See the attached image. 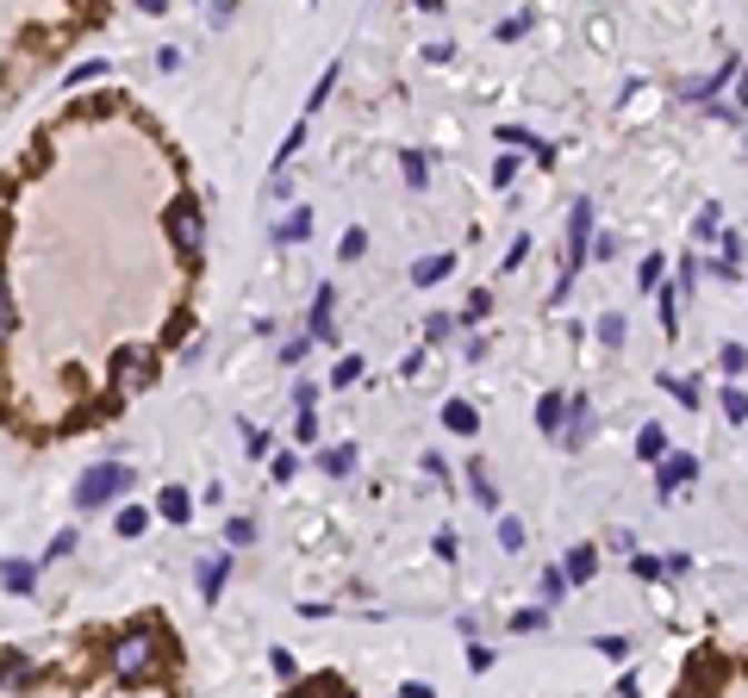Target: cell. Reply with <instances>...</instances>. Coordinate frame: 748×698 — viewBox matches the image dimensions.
<instances>
[{"instance_id":"6da1fadb","label":"cell","mask_w":748,"mask_h":698,"mask_svg":"<svg viewBox=\"0 0 748 698\" xmlns=\"http://www.w3.org/2000/svg\"><path fill=\"white\" fill-rule=\"evenodd\" d=\"M112 674L126 686H150L157 680V630H131L112 642Z\"/></svg>"},{"instance_id":"7a4b0ae2","label":"cell","mask_w":748,"mask_h":698,"mask_svg":"<svg viewBox=\"0 0 748 698\" xmlns=\"http://www.w3.org/2000/svg\"><path fill=\"white\" fill-rule=\"evenodd\" d=\"M131 487V468L126 461H100V468H88V475L76 480V506L81 511H100V506H112L119 492Z\"/></svg>"},{"instance_id":"3957f363","label":"cell","mask_w":748,"mask_h":698,"mask_svg":"<svg viewBox=\"0 0 748 698\" xmlns=\"http://www.w3.org/2000/svg\"><path fill=\"white\" fill-rule=\"evenodd\" d=\"M112 381H119V393H143V387L157 381V356L143 343H126L112 356Z\"/></svg>"},{"instance_id":"277c9868","label":"cell","mask_w":748,"mask_h":698,"mask_svg":"<svg viewBox=\"0 0 748 698\" xmlns=\"http://www.w3.org/2000/svg\"><path fill=\"white\" fill-rule=\"evenodd\" d=\"M592 256V200H574V219H568V275H561V293H568L574 269ZM556 293V300H561Z\"/></svg>"},{"instance_id":"5b68a950","label":"cell","mask_w":748,"mask_h":698,"mask_svg":"<svg viewBox=\"0 0 748 698\" xmlns=\"http://www.w3.org/2000/svg\"><path fill=\"white\" fill-rule=\"evenodd\" d=\"M169 238L181 243V256H200V243H207V219H200L193 200H176V207H169Z\"/></svg>"},{"instance_id":"8992f818","label":"cell","mask_w":748,"mask_h":698,"mask_svg":"<svg viewBox=\"0 0 748 698\" xmlns=\"http://www.w3.org/2000/svg\"><path fill=\"white\" fill-rule=\"evenodd\" d=\"M561 443H568V449L592 443V406H587V393H574V399H568V418H561Z\"/></svg>"},{"instance_id":"52a82bcc","label":"cell","mask_w":748,"mask_h":698,"mask_svg":"<svg viewBox=\"0 0 748 698\" xmlns=\"http://www.w3.org/2000/svg\"><path fill=\"white\" fill-rule=\"evenodd\" d=\"M443 430H449V437H475V430H480V412L468 406V399H449V406H443Z\"/></svg>"},{"instance_id":"ba28073f","label":"cell","mask_w":748,"mask_h":698,"mask_svg":"<svg viewBox=\"0 0 748 698\" xmlns=\"http://www.w3.org/2000/svg\"><path fill=\"white\" fill-rule=\"evenodd\" d=\"M0 587L26 599V592L38 587V568H32V561H19V556H13V561H0Z\"/></svg>"},{"instance_id":"9c48e42d","label":"cell","mask_w":748,"mask_h":698,"mask_svg":"<svg viewBox=\"0 0 748 698\" xmlns=\"http://www.w3.org/2000/svg\"><path fill=\"white\" fill-rule=\"evenodd\" d=\"M225 580H231V561H225V556H212V561H200V599H219V592H225Z\"/></svg>"},{"instance_id":"30bf717a","label":"cell","mask_w":748,"mask_h":698,"mask_svg":"<svg viewBox=\"0 0 748 698\" xmlns=\"http://www.w3.org/2000/svg\"><path fill=\"white\" fill-rule=\"evenodd\" d=\"M692 475H699V461H692V456H661V492L686 487Z\"/></svg>"},{"instance_id":"8fae6325","label":"cell","mask_w":748,"mask_h":698,"mask_svg":"<svg viewBox=\"0 0 748 698\" xmlns=\"http://www.w3.org/2000/svg\"><path fill=\"white\" fill-rule=\"evenodd\" d=\"M26 680H32V661L19 649H7L0 655V692H13V686H26Z\"/></svg>"},{"instance_id":"7c38bea8","label":"cell","mask_w":748,"mask_h":698,"mask_svg":"<svg viewBox=\"0 0 748 698\" xmlns=\"http://www.w3.org/2000/svg\"><path fill=\"white\" fill-rule=\"evenodd\" d=\"M561 418H568V393H542V406H537V425L549 430V437H561Z\"/></svg>"},{"instance_id":"4fadbf2b","label":"cell","mask_w":748,"mask_h":698,"mask_svg":"<svg viewBox=\"0 0 748 698\" xmlns=\"http://www.w3.org/2000/svg\"><path fill=\"white\" fill-rule=\"evenodd\" d=\"M157 511H162L169 524H188V518H193V499H188L181 487H169V492H157Z\"/></svg>"},{"instance_id":"5bb4252c","label":"cell","mask_w":748,"mask_h":698,"mask_svg":"<svg viewBox=\"0 0 748 698\" xmlns=\"http://www.w3.org/2000/svg\"><path fill=\"white\" fill-rule=\"evenodd\" d=\"M561 574H568V580H592V574H599V556H592L587 542H580V549H568V561H561Z\"/></svg>"},{"instance_id":"9a60e30c","label":"cell","mask_w":748,"mask_h":698,"mask_svg":"<svg viewBox=\"0 0 748 698\" xmlns=\"http://www.w3.org/2000/svg\"><path fill=\"white\" fill-rule=\"evenodd\" d=\"M443 275H449V256H418V262H412V281L418 287H437Z\"/></svg>"},{"instance_id":"2e32d148","label":"cell","mask_w":748,"mask_h":698,"mask_svg":"<svg viewBox=\"0 0 748 698\" xmlns=\"http://www.w3.org/2000/svg\"><path fill=\"white\" fill-rule=\"evenodd\" d=\"M637 456H642V461H661V456H668V430H661V425H642Z\"/></svg>"},{"instance_id":"e0dca14e","label":"cell","mask_w":748,"mask_h":698,"mask_svg":"<svg viewBox=\"0 0 748 698\" xmlns=\"http://www.w3.org/2000/svg\"><path fill=\"white\" fill-rule=\"evenodd\" d=\"M331 306H337V293H331V287H325V293H319V300H312V337H325V343H331Z\"/></svg>"},{"instance_id":"ac0fdd59","label":"cell","mask_w":748,"mask_h":698,"mask_svg":"<svg viewBox=\"0 0 748 698\" xmlns=\"http://www.w3.org/2000/svg\"><path fill=\"white\" fill-rule=\"evenodd\" d=\"M306 231H312V212H287V219L275 225V243H300Z\"/></svg>"},{"instance_id":"d6986e66","label":"cell","mask_w":748,"mask_h":698,"mask_svg":"<svg viewBox=\"0 0 748 698\" xmlns=\"http://www.w3.org/2000/svg\"><path fill=\"white\" fill-rule=\"evenodd\" d=\"M537 599H542V605H561V599H568V574L549 568V574L537 580Z\"/></svg>"},{"instance_id":"ffe728a7","label":"cell","mask_w":748,"mask_h":698,"mask_svg":"<svg viewBox=\"0 0 748 698\" xmlns=\"http://www.w3.org/2000/svg\"><path fill=\"white\" fill-rule=\"evenodd\" d=\"M362 381V356H343V362L331 368V387H356Z\"/></svg>"},{"instance_id":"44dd1931","label":"cell","mask_w":748,"mask_h":698,"mask_svg":"<svg viewBox=\"0 0 748 698\" xmlns=\"http://www.w3.org/2000/svg\"><path fill=\"white\" fill-rule=\"evenodd\" d=\"M624 337H630L624 312H606V318H599V343H624Z\"/></svg>"},{"instance_id":"7402d4cb","label":"cell","mask_w":748,"mask_h":698,"mask_svg":"<svg viewBox=\"0 0 748 698\" xmlns=\"http://www.w3.org/2000/svg\"><path fill=\"white\" fill-rule=\"evenodd\" d=\"M143 524H150V511H143V506H126V511H119V537H143Z\"/></svg>"},{"instance_id":"603a6c76","label":"cell","mask_w":748,"mask_h":698,"mask_svg":"<svg viewBox=\"0 0 748 698\" xmlns=\"http://www.w3.org/2000/svg\"><path fill=\"white\" fill-rule=\"evenodd\" d=\"M499 549H511V556L525 549V524L518 518H499Z\"/></svg>"},{"instance_id":"cb8c5ba5","label":"cell","mask_w":748,"mask_h":698,"mask_svg":"<svg viewBox=\"0 0 748 698\" xmlns=\"http://www.w3.org/2000/svg\"><path fill=\"white\" fill-rule=\"evenodd\" d=\"M468 487H475L480 506H499V492H493V480H487V468H468Z\"/></svg>"},{"instance_id":"d4e9b609","label":"cell","mask_w":748,"mask_h":698,"mask_svg":"<svg viewBox=\"0 0 748 698\" xmlns=\"http://www.w3.org/2000/svg\"><path fill=\"white\" fill-rule=\"evenodd\" d=\"M225 542H231V549H243V542H256V524H250V518H231V524H225Z\"/></svg>"},{"instance_id":"484cf974","label":"cell","mask_w":748,"mask_h":698,"mask_svg":"<svg viewBox=\"0 0 748 698\" xmlns=\"http://www.w3.org/2000/svg\"><path fill=\"white\" fill-rule=\"evenodd\" d=\"M350 468H356V449H350V443L325 456V475H350Z\"/></svg>"},{"instance_id":"4316f807","label":"cell","mask_w":748,"mask_h":698,"mask_svg":"<svg viewBox=\"0 0 748 698\" xmlns=\"http://www.w3.org/2000/svg\"><path fill=\"white\" fill-rule=\"evenodd\" d=\"M449 331H456V318H449V312H430V318H425V337H430V343H443Z\"/></svg>"},{"instance_id":"83f0119b","label":"cell","mask_w":748,"mask_h":698,"mask_svg":"<svg viewBox=\"0 0 748 698\" xmlns=\"http://www.w3.org/2000/svg\"><path fill=\"white\" fill-rule=\"evenodd\" d=\"M542 624H549V611H542V605H530V611H518V618H511V630L525 636V630H542Z\"/></svg>"},{"instance_id":"f1b7e54d","label":"cell","mask_w":748,"mask_h":698,"mask_svg":"<svg viewBox=\"0 0 748 698\" xmlns=\"http://www.w3.org/2000/svg\"><path fill=\"white\" fill-rule=\"evenodd\" d=\"M399 169H406V181H412V188H425V157H418V150H406V157H399Z\"/></svg>"},{"instance_id":"f546056e","label":"cell","mask_w":748,"mask_h":698,"mask_svg":"<svg viewBox=\"0 0 748 698\" xmlns=\"http://www.w3.org/2000/svg\"><path fill=\"white\" fill-rule=\"evenodd\" d=\"M724 412H730L736 425H748V393H736V387H724Z\"/></svg>"},{"instance_id":"4dcf8cb0","label":"cell","mask_w":748,"mask_h":698,"mask_svg":"<svg viewBox=\"0 0 748 698\" xmlns=\"http://www.w3.org/2000/svg\"><path fill=\"white\" fill-rule=\"evenodd\" d=\"M430 549H437V561H456V556H462V542H456V530H437V542H430Z\"/></svg>"},{"instance_id":"1f68e13d","label":"cell","mask_w":748,"mask_h":698,"mask_svg":"<svg viewBox=\"0 0 748 698\" xmlns=\"http://www.w3.org/2000/svg\"><path fill=\"white\" fill-rule=\"evenodd\" d=\"M337 250H343V256H350V262H356V256L368 250V231H362V225H356V231H343V243H337Z\"/></svg>"},{"instance_id":"d6a6232c","label":"cell","mask_w":748,"mask_h":698,"mask_svg":"<svg viewBox=\"0 0 748 698\" xmlns=\"http://www.w3.org/2000/svg\"><path fill=\"white\" fill-rule=\"evenodd\" d=\"M661 325H668V331H674V325H680V293H674V287H668V293H661Z\"/></svg>"},{"instance_id":"836d02e7","label":"cell","mask_w":748,"mask_h":698,"mask_svg":"<svg viewBox=\"0 0 748 698\" xmlns=\"http://www.w3.org/2000/svg\"><path fill=\"white\" fill-rule=\"evenodd\" d=\"M724 368H730V375H742V368H748V349H742V343H724Z\"/></svg>"},{"instance_id":"e575fe53","label":"cell","mask_w":748,"mask_h":698,"mask_svg":"<svg viewBox=\"0 0 748 698\" xmlns=\"http://www.w3.org/2000/svg\"><path fill=\"white\" fill-rule=\"evenodd\" d=\"M668 393L680 399V406H699V381H668Z\"/></svg>"},{"instance_id":"d590c367","label":"cell","mask_w":748,"mask_h":698,"mask_svg":"<svg viewBox=\"0 0 748 698\" xmlns=\"http://www.w3.org/2000/svg\"><path fill=\"white\" fill-rule=\"evenodd\" d=\"M243 449H250V456H269V437H262L256 425H243Z\"/></svg>"},{"instance_id":"8d00e7d4","label":"cell","mask_w":748,"mask_h":698,"mask_svg":"<svg viewBox=\"0 0 748 698\" xmlns=\"http://www.w3.org/2000/svg\"><path fill=\"white\" fill-rule=\"evenodd\" d=\"M306 349H312V337H293V343H281V362H306Z\"/></svg>"},{"instance_id":"74e56055","label":"cell","mask_w":748,"mask_h":698,"mask_svg":"<svg viewBox=\"0 0 748 698\" xmlns=\"http://www.w3.org/2000/svg\"><path fill=\"white\" fill-rule=\"evenodd\" d=\"M13 331V293H7V281H0V337Z\"/></svg>"},{"instance_id":"f35d334b","label":"cell","mask_w":748,"mask_h":698,"mask_svg":"<svg viewBox=\"0 0 748 698\" xmlns=\"http://www.w3.org/2000/svg\"><path fill=\"white\" fill-rule=\"evenodd\" d=\"M269 661H275V674H281V680H300V667H293V655H281V649H275Z\"/></svg>"},{"instance_id":"ab89813d","label":"cell","mask_w":748,"mask_h":698,"mask_svg":"<svg viewBox=\"0 0 748 698\" xmlns=\"http://www.w3.org/2000/svg\"><path fill=\"white\" fill-rule=\"evenodd\" d=\"M599 649H606L611 661H624V655H630V642H624V636H599Z\"/></svg>"},{"instance_id":"60d3db41","label":"cell","mask_w":748,"mask_h":698,"mask_svg":"<svg viewBox=\"0 0 748 698\" xmlns=\"http://www.w3.org/2000/svg\"><path fill=\"white\" fill-rule=\"evenodd\" d=\"M468 667H475V674H487V667H493V649H475V642H468Z\"/></svg>"},{"instance_id":"b9f144b4","label":"cell","mask_w":748,"mask_h":698,"mask_svg":"<svg viewBox=\"0 0 748 698\" xmlns=\"http://www.w3.org/2000/svg\"><path fill=\"white\" fill-rule=\"evenodd\" d=\"M637 281H642V287H655V281H661V256H649V262H642V269H637Z\"/></svg>"},{"instance_id":"7bdbcfd3","label":"cell","mask_w":748,"mask_h":698,"mask_svg":"<svg viewBox=\"0 0 748 698\" xmlns=\"http://www.w3.org/2000/svg\"><path fill=\"white\" fill-rule=\"evenodd\" d=\"M143 13H169V0H138Z\"/></svg>"},{"instance_id":"ee69618b","label":"cell","mask_w":748,"mask_h":698,"mask_svg":"<svg viewBox=\"0 0 748 698\" xmlns=\"http://www.w3.org/2000/svg\"><path fill=\"white\" fill-rule=\"evenodd\" d=\"M418 7H425V13H443V0H418Z\"/></svg>"},{"instance_id":"f6af8a7d","label":"cell","mask_w":748,"mask_h":698,"mask_svg":"<svg viewBox=\"0 0 748 698\" xmlns=\"http://www.w3.org/2000/svg\"><path fill=\"white\" fill-rule=\"evenodd\" d=\"M736 100H742V107H748V76H742V88H736Z\"/></svg>"}]
</instances>
